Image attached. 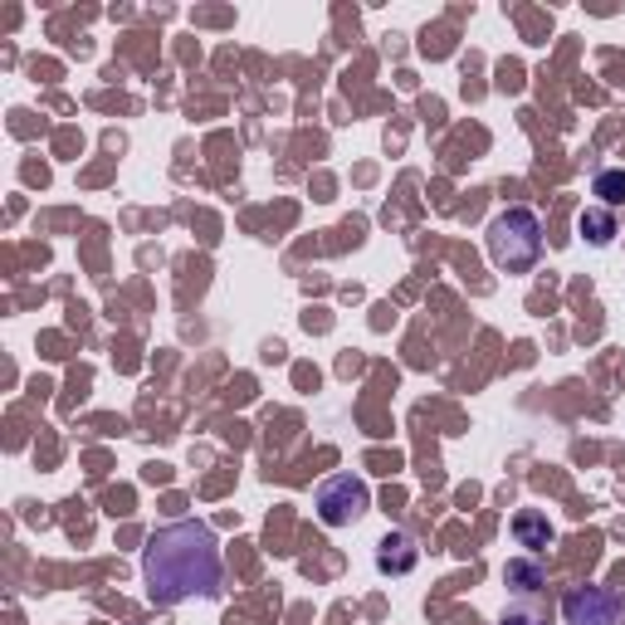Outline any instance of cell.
<instances>
[{"mask_svg":"<svg viewBox=\"0 0 625 625\" xmlns=\"http://www.w3.org/2000/svg\"><path fill=\"white\" fill-rule=\"evenodd\" d=\"M142 577H148V597L156 606H181V601H196V597H215L225 577L215 528L196 523V518L156 528L148 547H142Z\"/></svg>","mask_w":625,"mask_h":625,"instance_id":"obj_1","label":"cell"},{"mask_svg":"<svg viewBox=\"0 0 625 625\" xmlns=\"http://www.w3.org/2000/svg\"><path fill=\"white\" fill-rule=\"evenodd\" d=\"M498 625H547V611L538 606V597H514Z\"/></svg>","mask_w":625,"mask_h":625,"instance_id":"obj_10","label":"cell"},{"mask_svg":"<svg viewBox=\"0 0 625 625\" xmlns=\"http://www.w3.org/2000/svg\"><path fill=\"white\" fill-rule=\"evenodd\" d=\"M577 235L587 239V245L606 249L611 239L621 235V221H616V211H606V205H587V211H581V221H577Z\"/></svg>","mask_w":625,"mask_h":625,"instance_id":"obj_8","label":"cell"},{"mask_svg":"<svg viewBox=\"0 0 625 625\" xmlns=\"http://www.w3.org/2000/svg\"><path fill=\"white\" fill-rule=\"evenodd\" d=\"M591 196H601V205H606V211L625 205V172H621V166H601L597 181H591Z\"/></svg>","mask_w":625,"mask_h":625,"instance_id":"obj_9","label":"cell"},{"mask_svg":"<svg viewBox=\"0 0 625 625\" xmlns=\"http://www.w3.org/2000/svg\"><path fill=\"white\" fill-rule=\"evenodd\" d=\"M514 538H518V547L543 552V547H552L557 528H552L547 514H538V508H518V514H514Z\"/></svg>","mask_w":625,"mask_h":625,"instance_id":"obj_7","label":"cell"},{"mask_svg":"<svg viewBox=\"0 0 625 625\" xmlns=\"http://www.w3.org/2000/svg\"><path fill=\"white\" fill-rule=\"evenodd\" d=\"M312 504H318V518L328 528H352L372 508V488H367V479H357V474H332L318 484Z\"/></svg>","mask_w":625,"mask_h":625,"instance_id":"obj_3","label":"cell"},{"mask_svg":"<svg viewBox=\"0 0 625 625\" xmlns=\"http://www.w3.org/2000/svg\"><path fill=\"white\" fill-rule=\"evenodd\" d=\"M484 245L498 269L523 274V269H533L538 259H543V221H538V211H528V205H508L504 215H494Z\"/></svg>","mask_w":625,"mask_h":625,"instance_id":"obj_2","label":"cell"},{"mask_svg":"<svg viewBox=\"0 0 625 625\" xmlns=\"http://www.w3.org/2000/svg\"><path fill=\"white\" fill-rule=\"evenodd\" d=\"M504 587H508V597H543V587H547V567L528 552V557H514L504 567Z\"/></svg>","mask_w":625,"mask_h":625,"instance_id":"obj_6","label":"cell"},{"mask_svg":"<svg viewBox=\"0 0 625 625\" xmlns=\"http://www.w3.org/2000/svg\"><path fill=\"white\" fill-rule=\"evenodd\" d=\"M567 625H625V597L611 587H571L562 601Z\"/></svg>","mask_w":625,"mask_h":625,"instance_id":"obj_4","label":"cell"},{"mask_svg":"<svg viewBox=\"0 0 625 625\" xmlns=\"http://www.w3.org/2000/svg\"><path fill=\"white\" fill-rule=\"evenodd\" d=\"M421 567V547H415L411 533H387L377 543V571L381 577H411Z\"/></svg>","mask_w":625,"mask_h":625,"instance_id":"obj_5","label":"cell"}]
</instances>
